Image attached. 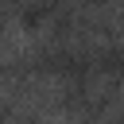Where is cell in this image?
<instances>
[{
    "instance_id": "1",
    "label": "cell",
    "mask_w": 124,
    "mask_h": 124,
    "mask_svg": "<svg viewBox=\"0 0 124 124\" xmlns=\"http://www.w3.org/2000/svg\"><path fill=\"white\" fill-rule=\"evenodd\" d=\"M31 46H35V35H31L27 23H19V19H4L0 23V62H16Z\"/></svg>"
}]
</instances>
